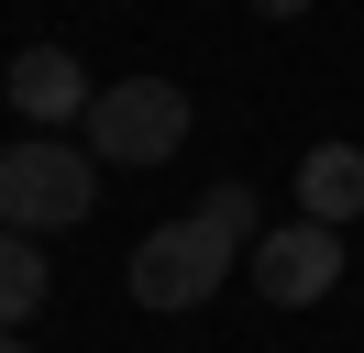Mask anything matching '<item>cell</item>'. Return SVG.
I'll return each mask as SVG.
<instances>
[{"label":"cell","instance_id":"1","mask_svg":"<svg viewBox=\"0 0 364 353\" xmlns=\"http://www.w3.org/2000/svg\"><path fill=\"white\" fill-rule=\"evenodd\" d=\"M89 210H100V154L89 144H55V132L0 144V232H67Z\"/></svg>","mask_w":364,"mask_h":353},{"label":"cell","instance_id":"2","mask_svg":"<svg viewBox=\"0 0 364 353\" xmlns=\"http://www.w3.org/2000/svg\"><path fill=\"white\" fill-rule=\"evenodd\" d=\"M77 132H89L100 166H166V154L188 144V88L177 78H111Z\"/></svg>","mask_w":364,"mask_h":353},{"label":"cell","instance_id":"3","mask_svg":"<svg viewBox=\"0 0 364 353\" xmlns=\"http://www.w3.org/2000/svg\"><path fill=\"white\" fill-rule=\"evenodd\" d=\"M221 276H232V243L210 232L199 210L166 221V232H144V243H133V265H122V287H133L144 309H199Z\"/></svg>","mask_w":364,"mask_h":353},{"label":"cell","instance_id":"4","mask_svg":"<svg viewBox=\"0 0 364 353\" xmlns=\"http://www.w3.org/2000/svg\"><path fill=\"white\" fill-rule=\"evenodd\" d=\"M243 265H254V287H265L276 309H320V298L342 287V232H331V221H309V210H298V221H276V232L254 243Z\"/></svg>","mask_w":364,"mask_h":353},{"label":"cell","instance_id":"5","mask_svg":"<svg viewBox=\"0 0 364 353\" xmlns=\"http://www.w3.org/2000/svg\"><path fill=\"white\" fill-rule=\"evenodd\" d=\"M0 88H11V110H23L33 132H55V122H89V100H100V88H89V66H77L67 44H23Z\"/></svg>","mask_w":364,"mask_h":353},{"label":"cell","instance_id":"6","mask_svg":"<svg viewBox=\"0 0 364 353\" xmlns=\"http://www.w3.org/2000/svg\"><path fill=\"white\" fill-rule=\"evenodd\" d=\"M298 210L309 221H364V144H309L298 154Z\"/></svg>","mask_w":364,"mask_h":353},{"label":"cell","instance_id":"7","mask_svg":"<svg viewBox=\"0 0 364 353\" xmlns=\"http://www.w3.org/2000/svg\"><path fill=\"white\" fill-rule=\"evenodd\" d=\"M45 232H0V331H23L33 309H45Z\"/></svg>","mask_w":364,"mask_h":353},{"label":"cell","instance_id":"8","mask_svg":"<svg viewBox=\"0 0 364 353\" xmlns=\"http://www.w3.org/2000/svg\"><path fill=\"white\" fill-rule=\"evenodd\" d=\"M199 221H210V232L232 243V254H254V243H265V199H254L243 176H221V188L199 199Z\"/></svg>","mask_w":364,"mask_h":353},{"label":"cell","instance_id":"9","mask_svg":"<svg viewBox=\"0 0 364 353\" xmlns=\"http://www.w3.org/2000/svg\"><path fill=\"white\" fill-rule=\"evenodd\" d=\"M243 11H265V22H298V11H320V0H243Z\"/></svg>","mask_w":364,"mask_h":353},{"label":"cell","instance_id":"10","mask_svg":"<svg viewBox=\"0 0 364 353\" xmlns=\"http://www.w3.org/2000/svg\"><path fill=\"white\" fill-rule=\"evenodd\" d=\"M0 353H33V342H23V331H0Z\"/></svg>","mask_w":364,"mask_h":353}]
</instances>
